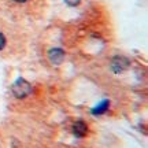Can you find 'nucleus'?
Wrapping results in <instances>:
<instances>
[{"label":"nucleus","instance_id":"nucleus-1","mask_svg":"<svg viewBox=\"0 0 148 148\" xmlns=\"http://www.w3.org/2000/svg\"><path fill=\"white\" fill-rule=\"evenodd\" d=\"M11 90H12V93H14V96H15L16 99H23V97H26L32 92V86H30V84L27 82L26 79L18 78L12 84Z\"/></svg>","mask_w":148,"mask_h":148},{"label":"nucleus","instance_id":"nucleus-2","mask_svg":"<svg viewBox=\"0 0 148 148\" xmlns=\"http://www.w3.org/2000/svg\"><path fill=\"white\" fill-rule=\"evenodd\" d=\"M48 58L52 64H60L64 60V51L60 48H52L48 51Z\"/></svg>","mask_w":148,"mask_h":148},{"label":"nucleus","instance_id":"nucleus-3","mask_svg":"<svg viewBox=\"0 0 148 148\" xmlns=\"http://www.w3.org/2000/svg\"><path fill=\"white\" fill-rule=\"evenodd\" d=\"M127 66H129V60L126 58H123V56H116L112 60V63H111V69L115 74H119L123 69H126Z\"/></svg>","mask_w":148,"mask_h":148},{"label":"nucleus","instance_id":"nucleus-4","mask_svg":"<svg viewBox=\"0 0 148 148\" xmlns=\"http://www.w3.org/2000/svg\"><path fill=\"white\" fill-rule=\"evenodd\" d=\"M73 133L77 136V137H84V136H86V133H88V126H86V123H85L82 119L75 121L73 125Z\"/></svg>","mask_w":148,"mask_h":148},{"label":"nucleus","instance_id":"nucleus-5","mask_svg":"<svg viewBox=\"0 0 148 148\" xmlns=\"http://www.w3.org/2000/svg\"><path fill=\"white\" fill-rule=\"evenodd\" d=\"M108 106H110V101L108 100L100 101L97 106L92 108V114H93V115H100V114H103V112H106V111L108 110Z\"/></svg>","mask_w":148,"mask_h":148},{"label":"nucleus","instance_id":"nucleus-6","mask_svg":"<svg viewBox=\"0 0 148 148\" xmlns=\"http://www.w3.org/2000/svg\"><path fill=\"white\" fill-rule=\"evenodd\" d=\"M64 3L70 7H75V5H78L81 3V0H64Z\"/></svg>","mask_w":148,"mask_h":148},{"label":"nucleus","instance_id":"nucleus-7","mask_svg":"<svg viewBox=\"0 0 148 148\" xmlns=\"http://www.w3.org/2000/svg\"><path fill=\"white\" fill-rule=\"evenodd\" d=\"M5 42H7V40H5L4 34L0 32V51H1V49H3V48L5 47Z\"/></svg>","mask_w":148,"mask_h":148},{"label":"nucleus","instance_id":"nucleus-8","mask_svg":"<svg viewBox=\"0 0 148 148\" xmlns=\"http://www.w3.org/2000/svg\"><path fill=\"white\" fill-rule=\"evenodd\" d=\"M14 1H16V3H25V1H27V0H14Z\"/></svg>","mask_w":148,"mask_h":148}]
</instances>
